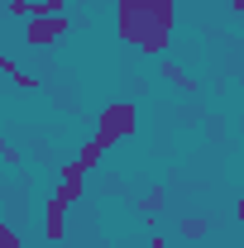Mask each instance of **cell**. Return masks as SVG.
<instances>
[{
  "instance_id": "obj_8",
  "label": "cell",
  "mask_w": 244,
  "mask_h": 248,
  "mask_svg": "<svg viewBox=\"0 0 244 248\" xmlns=\"http://www.w3.org/2000/svg\"><path fill=\"white\" fill-rule=\"evenodd\" d=\"M0 248H19V234H15V229H10V224H5V229H0Z\"/></svg>"
},
{
  "instance_id": "obj_5",
  "label": "cell",
  "mask_w": 244,
  "mask_h": 248,
  "mask_svg": "<svg viewBox=\"0 0 244 248\" xmlns=\"http://www.w3.org/2000/svg\"><path fill=\"white\" fill-rule=\"evenodd\" d=\"M163 77H168V81H177V91H196V77L182 72V67H173V62H163Z\"/></svg>"
},
{
  "instance_id": "obj_9",
  "label": "cell",
  "mask_w": 244,
  "mask_h": 248,
  "mask_svg": "<svg viewBox=\"0 0 244 248\" xmlns=\"http://www.w3.org/2000/svg\"><path fill=\"white\" fill-rule=\"evenodd\" d=\"M153 248H173V244H168V239H153Z\"/></svg>"
},
{
  "instance_id": "obj_4",
  "label": "cell",
  "mask_w": 244,
  "mask_h": 248,
  "mask_svg": "<svg viewBox=\"0 0 244 248\" xmlns=\"http://www.w3.org/2000/svg\"><path fill=\"white\" fill-rule=\"evenodd\" d=\"M110 153V148H105V143H101V139H87V143H82V153H77V167H82V172H96V167H101V157Z\"/></svg>"
},
{
  "instance_id": "obj_11",
  "label": "cell",
  "mask_w": 244,
  "mask_h": 248,
  "mask_svg": "<svg viewBox=\"0 0 244 248\" xmlns=\"http://www.w3.org/2000/svg\"><path fill=\"white\" fill-rule=\"evenodd\" d=\"M48 5H67V0H48Z\"/></svg>"
},
{
  "instance_id": "obj_2",
  "label": "cell",
  "mask_w": 244,
  "mask_h": 248,
  "mask_svg": "<svg viewBox=\"0 0 244 248\" xmlns=\"http://www.w3.org/2000/svg\"><path fill=\"white\" fill-rule=\"evenodd\" d=\"M134 124H139V110H134L129 100H115V105L101 110V120H96V139H101L105 148H115L120 139L134 134Z\"/></svg>"
},
{
  "instance_id": "obj_6",
  "label": "cell",
  "mask_w": 244,
  "mask_h": 248,
  "mask_svg": "<svg viewBox=\"0 0 244 248\" xmlns=\"http://www.w3.org/2000/svg\"><path fill=\"white\" fill-rule=\"evenodd\" d=\"M139 205H144L149 215H158V210L168 205V191H163V186H153V191H144V201H139Z\"/></svg>"
},
{
  "instance_id": "obj_13",
  "label": "cell",
  "mask_w": 244,
  "mask_h": 248,
  "mask_svg": "<svg viewBox=\"0 0 244 248\" xmlns=\"http://www.w3.org/2000/svg\"><path fill=\"white\" fill-rule=\"evenodd\" d=\"M240 248H244V244H240Z\"/></svg>"
},
{
  "instance_id": "obj_3",
  "label": "cell",
  "mask_w": 244,
  "mask_h": 248,
  "mask_svg": "<svg viewBox=\"0 0 244 248\" xmlns=\"http://www.w3.org/2000/svg\"><path fill=\"white\" fill-rule=\"evenodd\" d=\"M67 29H72V15H67V10H62V15H34L24 38H29V48H53Z\"/></svg>"
},
{
  "instance_id": "obj_7",
  "label": "cell",
  "mask_w": 244,
  "mask_h": 248,
  "mask_svg": "<svg viewBox=\"0 0 244 248\" xmlns=\"http://www.w3.org/2000/svg\"><path fill=\"white\" fill-rule=\"evenodd\" d=\"M182 234L187 239H201L206 234V219H182Z\"/></svg>"
},
{
  "instance_id": "obj_1",
  "label": "cell",
  "mask_w": 244,
  "mask_h": 248,
  "mask_svg": "<svg viewBox=\"0 0 244 248\" xmlns=\"http://www.w3.org/2000/svg\"><path fill=\"white\" fill-rule=\"evenodd\" d=\"M115 33L139 53H163L173 38V0H115Z\"/></svg>"
},
{
  "instance_id": "obj_10",
  "label": "cell",
  "mask_w": 244,
  "mask_h": 248,
  "mask_svg": "<svg viewBox=\"0 0 244 248\" xmlns=\"http://www.w3.org/2000/svg\"><path fill=\"white\" fill-rule=\"evenodd\" d=\"M230 5H235V10H244V0H230Z\"/></svg>"
},
{
  "instance_id": "obj_12",
  "label": "cell",
  "mask_w": 244,
  "mask_h": 248,
  "mask_svg": "<svg viewBox=\"0 0 244 248\" xmlns=\"http://www.w3.org/2000/svg\"><path fill=\"white\" fill-rule=\"evenodd\" d=\"M101 5H115V0H101Z\"/></svg>"
}]
</instances>
